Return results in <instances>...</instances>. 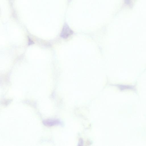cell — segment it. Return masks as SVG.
<instances>
[{
    "instance_id": "obj_1",
    "label": "cell",
    "mask_w": 146,
    "mask_h": 146,
    "mask_svg": "<svg viewBox=\"0 0 146 146\" xmlns=\"http://www.w3.org/2000/svg\"><path fill=\"white\" fill-rule=\"evenodd\" d=\"M73 33V31L67 25L65 26L63 28L60 36L63 38H67Z\"/></svg>"
},
{
    "instance_id": "obj_2",
    "label": "cell",
    "mask_w": 146,
    "mask_h": 146,
    "mask_svg": "<svg viewBox=\"0 0 146 146\" xmlns=\"http://www.w3.org/2000/svg\"><path fill=\"white\" fill-rule=\"evenodd\" d=\"M58 123L57 120H47L44 121V124L46 126H52Z\"/></svg>"
},
{
    "instance_id": "obj_3",
    "label": "cell",
    "mask_w": 146,
    "mask_h": 146,
    "mask_svg": "<svg viewBox=\"0 0 146 146\" xmlns=\"http://www.w3.org/2000/svg\"><path fill=\"white\" fill-rule=\"evenodd\" d=\"M126 4L127 5H130L131 4V0H124Z\"/></svg>"
}]
</instances>
